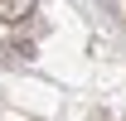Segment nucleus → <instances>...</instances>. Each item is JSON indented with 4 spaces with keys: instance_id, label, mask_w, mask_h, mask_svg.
I'll list each match as a JSON object with an SVG mask.
<instances>
[{
    "instance_id": "1",
    "label": "nucleus",
    "mask_w": 126,
    "mask_h": 121,
    "mask_svg": "<svg viewBox=\"0 0 126 121\" xmlns=\"http://www.w3.org/2000/svg\"><path fill=\"white\" fill-rule=\"evenodd\" d=\"M29 10H34V0H0V19L5 24H19Z\"/></svg>"
}]
</instances>
